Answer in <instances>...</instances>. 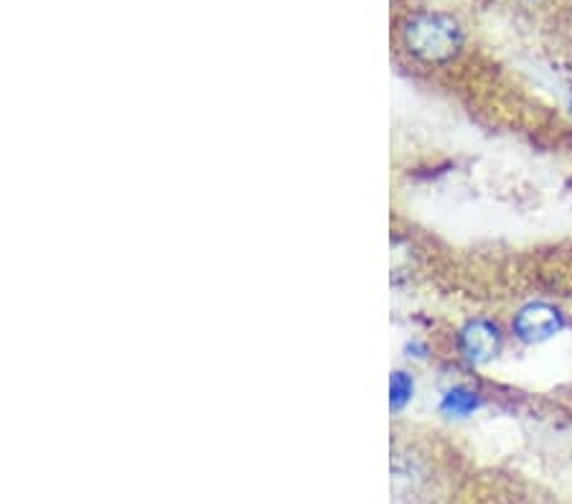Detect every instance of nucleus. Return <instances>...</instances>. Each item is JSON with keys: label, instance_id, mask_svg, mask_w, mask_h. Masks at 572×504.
<instances>
[{"label": "nucleus", "instance_id": "obj_5", "mask_svg": "<svg viewBox=\"0 0 572 504\" xmlns=\"http://www.w3.org/2000/svg\"><path fill=\"white\" fill-rule=\"evenodd\" d=\"M413 392H415V382L410 378L407 372H394L392 380H390V403L394 411H400V407H405L410 400H413Z\"/></svg>", "mask_w": 572, "mask_h": 504}, {"label": "nucleus", "instance_id": "obj_2", "mask_svg": "<svg viewBox=\"0 0 572 504\" xmlns=\"http://www.w3.org/2000/svg\"><path fill=\"white\" fill-rule=\"evenodd\" d=\"M565 326V316H562L560 309H554L552 303H527L517 311L514 316L512 329L517 334L519 341L525 344H539L552 339L554 334L562 332Z\"/></svg>", "mask_w": 572, "mask_h": 504}, {"label": "nucleus", "instance_id": "obj_3", "mask_svg": "<svg viewBox=\"0 0 572 504\" xmlns=\"http://www.w3.org/2000/svg\"><path fill=\"white\" fill-rule=\"evenodd\" d=\"M504 347V334L489 318H473L458 332V349L471 365H486Z\"/></svg>", "mask_w": 572, "mask_h": 504}, {"label": "nucleus", "instance_id": "obj_6", "mask_svg": "<svg viewBox=\"0 0 572 504\" xmlns=\"http://www.w3.org/2000/svg\"><path fill=\"white\" fill-rule=\"evenodd\" d=\"M494 504H535V502L521 497V494H506L504 500H494Z\"/></svg>", "mask_w": 572, "mask_h": 504}, {"label": "nucleus", "instance_id": "obj_1", "mask_svg": "<svg viewBox=\"0 0 572 504\" xmlns=\"http://www.w3.org/2000/svg\"><path fill=\"white\" fill-rule=\"evenodd\" d=\"M407 52L425 64H446L463 46V31L446 13H415L402 23Z\"/></svg>", "mask_w": 572, "mask_h": 504}, {"label": "nucleus", "instance_id": "obj_4", "mask_svg": "<svg viewBox=\"0 0 572 504\" xmlns=\"http://www.w3.org/2000/svg\"><path fill=\"white\" fill-rule=\"evenodd\" d=\"M481 405L479 392H473L471 388H450L446 395H442L440 411L446 415H456V418H463V415H471Z\"/></svg>", "mask_w": 572, "mask_h": 504}]
</instances>
